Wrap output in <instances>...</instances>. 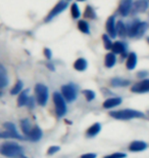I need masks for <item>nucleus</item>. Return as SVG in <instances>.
<instances>
[{"instance_id": "4c0bfd02", "label": "nucleus", "mask_w": 149, "mask_h": 158, "mask_svg": "<svg viewBox=\"0 0 149 158\" xmlns=\"http://www.w3.org/2000/svg\"><path fill=\"white\" fill-rule=\"evenodd\" d=\"M145 75H147V73H141V72H140V73H138V76L139 77H143V76H145Z\"/></svg>"}, {"instance_id": "393cba45", "label": "nucleus", "mask_w": 149, "mask_h": 158, "mask_svg": "<svg viewBox=\"0 0 149 158\" xmlns=\"http://www.w3.org/2000/svg\"><path fill=\"white\" fill-rule=\"evenodd\" d=\"M112 85L116 87H124V86H128L130 84L129 80H126V79H122V78H113L112 81H110Z\"/></svg>"}, {"instance_id": "f8f14e48", "label": "nucleus", "mask_w": 149, "mask_h": 158, "mask_svg": "<svg viewBox=\"0 0 149 158\" xmlns=\"http://www.w3.org/2000/svg\"><path fill=\"white\" fill-rule=\"evenodd\" d=\"M148 8L147 0H137L133 3L132 10L133 12H144Z\"/></svg>"}, {"instance_id": "a878e982", "label": "nucleus", "mask_w": 149, "mask_h": 158, "mask_svg": "<svg viewBox=\"0 0 149 158\" xmlns=\"http://www.w3.org/2000/svg\"><path fill=\"white\" fill-rule=\"evenodd\" d=\"M78 28H79V30H80L81 32H83V33H85V34H89V33H90L89 25H88L87 22H86V21H84V20L79 21V23H78Z\"/></svg>"}, {"instance_id": "79ce46f5", "label": "nucleus", "mask_w": 149, "mask_h": 158, "mask_svg": "<svg viewBox=\"0 0 149 158\" xmlns=\"http://www.w3.org/2000/svg\"><path fill=\"white\" fill-rule=\"evenodd\" d=\"M147 41H148V43H149V38H147Z\"/></svg>"}, {"instance_id": "39448f33", "label": "nucleus", "mask_w": 149, "mask_h": 158, "mask_svg": "<svg viewBox=\"0 0 149 158\" xmlns=\"http://www.w3.org/2000/svg\"><path fill=\"white\" fill-rule=\"evenodd\" d=\"M53 103L55 106V111L57 117H62L66 113V104L65 101L63 99L62 94L59 93H54L53 94Z\"/></svg>"}, {"instance_id": "f704fd0d", "label": "nucleus", "mask_w": 149, "mask_h": 158, "mask_svg": "<svg viewBox=\"0 0 149 158\" xmlns=\"http://www.w3.org/2000/svg\"><path fill=\"white\" fill-rule=\"evenodd\" d=\"M44 56H45L48 60H50V59H51V56H52L51 50H50L49 48H44Z\"/></svg>"}, {"instance_id": "58836bf2", "label": "nucleus", "mask_w": 149, "mask_h": 158, "mask_svg": "<svg viewBox=\"0 0 149 158\" xmlns=\"http://www.w3.org/2000/svg\"><path fill=\"white\" fill-rule=\"evenodd\" d=\"M47 67H48V68H50V69H51V70L53 71V70H54V68H53V66L52 65H50V64H48V65H47Z\"/></svg>"}, {"instance_id": "f257e3e1", "label": "nucleus", "mask_w": 149, "mask_h": 158, "mask_svg": "<svg viewBox=\"0 0 149 158\" xmlns=\"http://www.w3.org/2000/svg\"><path fill=\"white\" fill-rule=\"evenodd\" d=\"M23 153V148L14 142H5L0 145V154L7 158H17Z\"/></svg>"}, {"instance_id": "c9c22d12", "label": "nucleus", "mask_w": 149, "mask_h": 158, "mask_svg": "<svg viewBox=\"0 0 149 158\" xmlns=\"http://www.w3.org/2000/svg\"><path fill=\"white\" fill-rule=\"evenodd\" d=\"M97 155L95 153H85L81 156V158H96Z\"/></svg>"}, {"instance_id": "2eb2a0df", "label": "nucleus", "mask_w": 149, "mask_h": 158, "mask_svg": "<svg viewBox=\"0 0 149 158\" xmlns=\"http://www.w3.org/2000/svg\"><path fill=\"white\" fill-rule=\"evenodd\" d=\"M0 139H17V140H23V137L18 134V131H5L0 132Z\"/></svg>"}, {"instance_id": "2f4dec72", "label": "nucleus", "mask_w": 149, "mask_h": 158, "mask_svg": "<svg viewBox=\"0 0 149 158\" xmlns=\"http://www.w3.org/2000/svg\"><path fill=\"white\" fill-rule=\"evenodd\" d=\"M126 157H127V154H126V153H122V152H115V153L109 154V155L104 156L103 158H126Z\"/></svg>"}, {"instance_id": "412c9836", "label": "nucleus", "mask_w": 149, "mask_h": 158, "mask_svg": "<svg viewBox=\"0 0 149 158\" xmlns=\"http://www.w3.org/2000/svg\"><path fill=\"white\" fill-rule=\"evenodd\" d=\"M116 34L124 38V37H126L128 35V29H127V27L125 26V24L123 23L122 21H119L118 23L116 25Z\"/></svg>"}, {"instance_id": "0eeeda50", "label": "nucleus", "mask_w": 149, "mask_h": 158, "mask_svg": "<svg viewBox=\"0 0 149 158\" xmlns=\"http://www.w3.org/2000/svg\"><path fill=\"white\" fill-rule=\"evenodd\" d=\"M66 7H68V2L65 1V0H60L57 4H56L51 10H50L48 15H47L46 19H45V22L51 21L52 19H54L56 17V15H58L60 12H62L63 10H65Z\"/></svg>"}, {"instance_id": "423d86ee", "label": "nucleus", "mask_w": 149, "mask_h": 158, "mask_svg": "<svg viewBox=\"0 0 149 158\" xmlns=\"http://www.w3.org/2000/svg\"><path fill=\"white\" fill-rule=\"evenodd\" d=\"M61 94L66 102L72 103L77 99V87L74 84L69 83L61 86Z\"/></svg>"}, {"instance_id": "9b49d317", "label": "nucleus", "mask_w": 149, "mask_h": 158, "mask_svg": "<svg viewBox=\"0 0 149 158\" xmlns=\"http://www.w3.org/2000/svg\"><path fill=\"white\" fill-rule=\"evenodd\" d=\"M42 135H43V132H42V131H41V128L39 127V126L36 125V126H34V127L31 129L30 134L28 135L27 138L32 142H38V141L41 140Z\"/></svg>"}, {"instance_id": "e433bc0d", "label": "nucleus", "mask_w": 149, "mask_h": 158, "mask_svg": "<svg viewBox=\"0 0 149 158\" xmlns=\"http://www.w3.org/2000/svg\"><path fill=\"white\" fill-rule=\"evenodd\" d=\"M27 106H29V108H33V107H34V99H33V98H30V100H29V102H28Z\"/></svg>"}, {"instance_id": "ddd939ff", "label": "nucleus", "mask_w": 149, "mask_h": 158, "mask_svg": "<svg viewBox=\"0 0 149 158\" xmlns=\"http://www.w3.org/2000/svg\"><path fill=\"white\" fill-rule=\"evenodd\" d=\"M147 148V144L145 142L142 141H134L130 144L129 146V150L132 151V152H141V151H144Z\"/></svg>"}, {"instance_id": "b1692460", "label": "nucleus", "mask_w": 149, "mask_h": 158, "mask_svg": "<svg viewBox=\"0 0 149 158\" xmlns=\"http://www.w3.org/2000/svg\"><path fill=\"white\" fill-rule=\"evenodd\" d=\"M116 58L113 52H109L105 56V66L107 68H112L116 65Z\"/></svg>"}, {"instance_id": "a19ab883", "label": "nucleus", "mask_w": 149, "mask_h": 158, "mask_svg": "<svg viewBox=\"0 0 149 158\" xmlns=\"http://www.w3.org/2000/svg\"><path fill=\"white\" fill-rule=\"evenodd\" d=\"M78 1H85V0H78Z\"/></svg>"}, {"instance_id": "7c9ffc66", "label": "nucleus", "mask_w": 149, "mask_h": 158, "mask_svg": "<svg viewBox=\"0 0 149 158\" xmlns=\"http://www.w3.org/2000/svg\"><path fill=\"white\" fill-rule=\"evenodd\" d=\"M102 39H103V43H104V47H105L106 49H112V42L110 38L107 35H103L102 36Z\"/></svg>"}, {"instance_id": "c85d7f7f", "label": "nucleus", "mask_w": 149, "mask_h": 158, "mask_svg": "<svg viewBox=\"0 0 149 158\" xmlns=\"http://www.w3.org/2000/svg\"><path fill=\"white\" fill-rule=\"evenodd\" d=\"M71 12H72V17L73 19H79L81 15V12H80V9L78 7V4L77 3H73L72 6H71Z\"/></svg>"}, {"instance_id": "6e6552de", "label": "nucleus", "mask_w": 149, "mask_h": 158, "mask_svg": "<svg viewBox=\"0 0 149 158\" xmlns=\"http://www.w3.org/2000/svg\"><path fill=\"white\" fill-rule=\"evenodd\" d=\"M131 91L135 94H144L149 91V79H144L135 83L131 87Z\"/></svg>"}, {"instance_id": "9d476101", "label": "nucleus", "mask_w": 149, "mask_h": 158, "mask_svg": "<svg viewBox=\"0 0 149 158\" xmlns=\"http://www.w3.org/2000/svg\"><path fill=\"white\" fill-rule=\"evenodd\" d=\"M106 31L112 38H116V35H118V34H116V20H115V17H113V15H110V17L107 19Z\"/></svg>"}, {"instance_id": "ea45409f", "label": "nucleus", "mask_w": 149, "mask_h": 158, "mask_svg": "<svg viewBox=\"0 0 149 158\" xmlns=\"http://www.w3.org/2000/svg\"><path fill=\"white\" fill-rule=\"evenodd\" d=\"M17 158H28V157H27V156H25V155H24V154H22V155H20V156H18Z\"/></svg>"}, {"instance_id": "5701e85b", "label": "nucleus", "mask_w": 149, "mask_h": 158, "mask_svg": "<svg viewBox=\"0 0 149 158\" xmlns=\"http://www.w3.org/2000/svg\"><path fill=\"white\" fill-rule=\"evenodd\" d=\"M21 127H22V131L24 132V135H26V137H28V135L30 134L31 129L33 128L29 119H22L21 120Z\"/></svg>"}, {"instance_id": "7ed1b4c3", "label": "nucleus", "mask_w": 149, "mask_h": 158, "mask_svg": "<svg viewBox=\"0 0 149 158\" xmlns=\"http://www.w3.org/2000/svg\"><path fill=\"white\" fill-rule=\"evenodd\" d=\"M35 97L37 103L40 106H45L48 101V88L46 85L42 83H38L35 86Z\"/></svg>"}, {"instance_id": "bb28decb", "label": "nucleus", "mask_w": 149, "mask_h": 158, "mask_svg": "<svg viewBox=\"0 0 149 158\" xmlns=\"http://www.w3.org/2000/svg\"><path fill=\"white\" fill-rule=\"evenodd\" d=\"M84 17L86 19H89V20H93V19L96 18V14H95V10L93 7L90 5H88L86 8H85V12H84Z\"/></svg>"}, {"instance_id": "4be33fe9", "label": "nucleus", "mask_w": 149, "mask_h": 158, "mask_svg": "<svg viewBox=\"0 0 149 158\" xmlns=\"http://www.w3.org/2000/svg\"><path fill=\"white\" fill-rule=\"evenodd\" d=\"M87 66H88L87 61H86L85 59H83V58L78 59L77 61H76V62L74 63V68H75L77 71H80V72L86 70V69H87Z\"/></svg>"}, {"instance_id": "4468645a", "label": "nucleus", "mask_w": 149, "mask_h": 158, "mask_svg": "<svg viewBox=\"0 0 149 158\" xmlns=\"http://www.w3.org/2000/svg\"><path fill=\"white\" fill-rule=\"evenodd\" d=\"M122 98L119 97H115V98H110V99H107L106 101L103 102V108L104 109H112L115 108V107L119 106L122 104Z\"/></svg>"}, {"instance_id": "1a4fd4ad", "label": "nucleus", "mask_w": 149, "mask_h": 158, "mask_svg": "<svg viewBox=\"0 0 149 158\" xmlns=\"http://www.w3.org/2000/svg\"><path fill=\"white\" fill-rule=\"evenodd\" d=\"M132 7H133V0H120L119 6V11L120 15L127 17L130 14V11L132 10Z\"/></svg>"}, {"instance_id": "f03ea898", "label": "nucleus", "mask_w": 149, "mask_h": 158, "mask_svg": "<svg viewBox=\"0 0 149 158\" xmlns=\"http://www.w3.org/2000/svg\"><path fill=\"white\" fill-rule=\"evenodd\" d=\"M109 116L118 120H130L134 118H144V114L140 111L133 109H124L119 111L109 112Z\"/></svg>"}, {"instance_id": "cd10ccee", "label": "nucleus", "mask_w": 149, "mask_h": 158, "mask_svg": "<svg viewBox=\"0 0 149 158\" xmlns=\"http://www.w3.org/2000/svg\"><path fill=\"white\" fill-rule=\"evenodd\" d=\"M23 87H24V84H23V82H22L21 80H18V82L14 85V87L11 88V90H10V94H21L22 93V89H23Z\"/></svg>"}, {"instance_id": "f3484780", "label": "nucleus", "mask_w": 149, "mask_h": 158, "mask_svg": "<svg viewBox=\"0 0 149 158\" xmlns=\"http://www.w3.org/2000/svg\"><path fill=\"white\" fill-rule=\"evenodd\" d=\"M30 100L29 97V89H25L20 94V96L18 98V107H24L28 105V102Z\"/></svg>"}, {"instance_id": "72a5a7b5", "label": "nucleus", "mask_w": 149, "mask_h": 158, "mask_svg": "<svg viewBox=\"0 0 149 158\" xmlns=\"http://www.w3.org/2000/svg\"><path fill=\"white\" fill-rule=\"evenodd\" d=\"M3 127H4L6 131H15V125L14 124V123L11 122H5L3 123Z\"/></svg>"}, {"instance_id": "c756f323", "label": "nucleus", "mask_w": 149, "mask_h": 158, "mask_svg": "<svg viewBox=\"0 0 149 158\" xmlns=\"http://www.w3.org/2000/svg\"><path fill=\"white\" fill-rule=\"evenodd\" d=\"M82 94H83V96L86 98V100L88 102H91V101H93L95 99V93L93 90H90V89H84L82 91Z\"/></svg>"}, {"instance_id": "6ab92c4d", "label": "nucleus", "mask_w": 149, "mask_h": 158, "mask_svg": "<svg viewBox=\"0 0 149 158\" xmlns=\"http://www.w3.org/2000/svg\"><path fill=\"white\" fill-rule=\"evenodd\" d=\"M136 65H137V56H136L135 52H131L128 56V59H127L126 62V66L128 70H134L136 68Z\"/></svg>"}, {"instance_id": "20e7f679", "label": "nucleus", "mask_w": 149, "mask_h": 158, "mask_svg": "<svg viewBox=\"0 0 149 158\" xmlns=\"http://www.w3.org/2000/svg\"><path fill=\"white\" fill-rule=\"evenodd\" d=\"M147 27L145 22H135L128 29V35L132 38H139L146 32Z\"/></svg>"}, {"instance_id": "a211bd4d", "label": "nucleus", "mask_w": 149, "mask_h": 158, "mask_svg": "<svg viewBox=\"0 0 149 158\" xmlns=\"http://www.w3.org/2000/svg\"><path fill=\"white\" fill-rule=\"evenodd\" d=\"M101 131V124L100 123H94V124H92L89 128L86 131V135L88 138H94L95 135H97Z\"/></svg>"}, {"instance_id": "473e14b6", "label": "nucleus", "mask_w": 149, "mask_h": 158, "mask_svg": "<svg viewBox=\"0 0 149 158\" xmlns=\"http://www.w3.org/2000/svg\"><path fill=\"white\" fill-rule=\"evenodd\" d=\"M59 150H60V148L58 146H50L48 148V150H47V154H48V155H53V154L57 153Z\"/></svg>"}, {"instance_id": "dca6fc26", "label": "nucleus", "mask_w": 149, "mask_h": 158, "mask_svg": "<svg viewBox=\"0 0 149 158\" xmlns=\"http://www.w3.org/2000/svg\"><path fill=\"white\" fill-rule=\"evenodd\" d=\"M8 84L7 71L2 64H0V89L4 88Z\"/></svg>"}, {"instance_id": "aec40b11", "label": "nucleus", "mask_w": 149, "mask_h": 158, "mask_svg": "<svg viewBox=\"0 0 149 158\" xmlns=\"http://www.w3.org/2000/svg\"><path fill=\"white\" fill-rule=\"evenodd\" d=\"M112 52L113 53H120V55L125 56L126 53V44L124 42H120V41H116V42L112 43Z\"/></svg>"}]
</instances>
